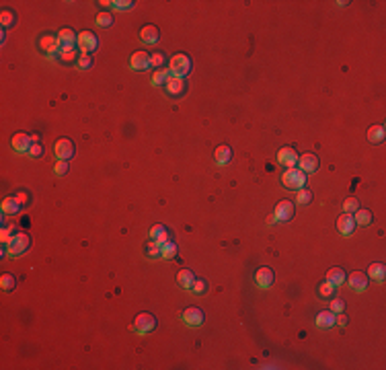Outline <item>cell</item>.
<instances>
[{
	"label": "cell",
	"instance_id": "cell-31",
	"mask_svg": "<svg viewBox=\"0 0 386 370\" xmlns=\"http://www.w3.org/2000/svg\"><path fill=\"white\" fill-rule=\"evenodd\" d=\"M357 208H359V200H357V197H347V200L343 202V212H347V214H354Z\"/></svg>",
	"mask_w": 386,
	"mask_h": 370
},
{
	"label": "cell",
	"instance_id": "cell-15",
	"mask_svg": "<svg viewBox=\"0 0 386 370\" xmlns=\"http://www.w3.org/2000/svg\"><path fill=\"white\" fill-rule=\"evenodd\" d=\"M31 144H33L31 136H29V134H25V132L15 134L13 138H11V146H13V150H16V152H29Z\"/></svg>",
	"mask_w": 386,
	"mask_h": 370
},
{
	"label": "cell",
	"instance_id": "cell-9",
	"mask_svg": "<svg viewBox=\"0 0 386 370\" xmlns=\"http://www.w3.org/2000/svg\"><path fill=\"white\" fill-rule=\"evenodd\" d=\"M296 167L300 171H304L306 175H312V173H316V169H319V159H316V154L306 152V154H302V157H298Z\"/></svg>",
	"mask_w": 386,
	"mask_h": 370
},
{
	"label": "cell",
	"instance_id": "cell-21",
	"mask_svg": "<svg viewBox=\"0 0 386 370\" xmlns=\"http://www.w3.org/2000/svg\"><path fill=\"white\" fill-rule=\"evenodd\" d=\"M345 278H347V273L343 272V268H331L327 272V282L333 284L335 288L341 286V284H345Z\"/></svg>",
	"mask_w": 386,
	"mask_h": 370
},
{
	"label": "cell",
	"instance_id": "cell-33",
	"mask_svg": "<svg viewBox=\"0 0 386 370\" xmlns=\"http://www.w3.org/2000/svg\"><path fill=\"white\" fill-rule=\"evenodd\" d=\"M333 292H335V286H333V284H329L327 280H324L321 286H319V294H321L323 298H331Z\"/></svg>",
	"mask_w": 386,
	"mask_h": 370
},
{
	"label": "cell",
	"instance_id": "cell-40",
	"mask_svg": "<svg viewBox=\"0 0 386 370\" xmlns=\"http://www.w3.org/2000/svg\"><path fill=\"white\" fill-rule=\"evenodd\" d=\"M91 64H93V58H91V56L82 54V56L78 58V68H80V70H89Z\"/></svg>",
	"mask_w": 386,
	"mask_h": 370
},
{
	"label": "cell",
	"instance_id": "cell-12",
	"mask_svg": "<svg viewBox=\"0 0 386 370\" xmlns=\"http://www.w3.org/2000/svg\"><path fill=\"white\" fill-rule=\"evenodd\" d=\"M278 162L279 165H284L288 169H294L298 165V154L294 148H290V146H284V148H279L278 152Z\"/></svg>",
	"mask_w": 386,
	"mask_h": 370
},
{
	"label": "cell",
	"instance_id": "cell-19",
	"mask_svg": "<svg viewBox=\"0 0 386 370\" xmlns=\"http://www.w3.org/2000/svg\"><path fill=\"white\" fill-rule=\"evenodd\" d=\"M158 37H160V31H158L156 25H146V27L140 29V39L144 41V44L152 46L158 41Z\"/></svg>",
	"mask_w": 386,
	"mask_h": 370
},
{
	"label": "cell",
	"instance_id": "cell-35",
	"mask_svg": "<svg viewBox=\"0 0 386 370\" xmlns=\"http://www.w3.org/2000/svg\"><path fill=\"white\" fill-rule=\"evenodd\" d=\"M111 23H113V16H111L109 13H99L97 15V25H99V27H109Z\"/></svg>",
	"mask_w": 386,
	"mask_h": 370
},
{
	"label": "cell",
	"instance_id": "cell-42",
	"mask_svg": "<svg viewBox=\"0 0 386 370\" xmlns=\"http://www.w3.org/2000/svg\"><path fill=\"white\" fill-rule=\"evenodd\" d=\"M41 152H44V148H41V144H39V142H33V144H31V148H29V157L37 159V157H41Z\"/></svg>",
	"mask_w": 386,
	"mask_h": 370
},
{
	"label": "cell",
	"instance_id": "cell-34",
	"mask_svg": "<svg viewBox=\"0 0 386 370\" xmlns=\"http://www.w3.org/2000/svg\"><path fill=\"white\" fill-rule=\"evenodd\" d=\"M162 64H165V54H160V51H154V54H150V68H162Z\"/></svg>",
	"mask_w": 386,
	"mask_h": 370
},
{
	"label": "cell",
	"instance_id": "cell-14",
	"mask_svg": "<svg viewBox=\"0 0 386 370\" xmlns=\"http://www.w3.org/2000/svg\"><path fill=\"white\" fill-rule=\"evenodd\" d=\"M345 282L349 284V288L354 292H364L368 288V276L364 272H354L345 278Z\"/></svg>",
	"mask_w": 386,
	"mask_h": 370
},
{
	"label": "cell",
	"instance_id": "cell-1",
	"mask_svg": "<svg viewBox=\"0 0 386 370\" xmlns=\"http://www.w3.org/2000/svg\"><path fill=\"white\" fill-rule=\"evenodd\" d=\"M29 247H31V239H29L27 232H16V235H13L11 241H8L6 253L13 255V257H19V255H23L25 251H27Z\"/></svg>",
	"mask_w": 386,
	"mask_h": 370
},
{
	"label": "cell",
	"instance_id": "cell-13",
	"mask_svg": "<svg viewBox=\"0 0 386 370\" xmlns=\"http://www.w3.org/2000/svg\"><path fill=\"white\" fill-rule=\"evenodd\" d=\"M39 48L44 49L47 56L54 58L56 54H60V39L54 37V35H49V33H47V35H41L39 37Z\"/></svg>",
	"mask_w": 386,
	"mask_h": 370
},
{
	"label": "cell",
	"instance_id": "cell-36",
	"mask_svg": "<svg viewBox=\"0 0 386 370\" xmlns=\"http://www.w3.org/2000/svg\"><path fill=\"white\" fill-rule=\"evenodd\" d=\"M165 232H169V230H167V226H162V225H154V226L150 228L148 235H150V239H152V241H156L160 235H165Z\"/></svg>",
	"mask_w": 386,
	"mask_h": 370
},
{
	"label": "cell",
	"instance_id": "cell-43",
	"mask_svg": "<svg viewBox=\"0 0 386 370\" xmlns=\"http://www.w3.org/2000/svg\"><path fill=\"white\" fill-rule=\"evenodd\" d=\"M54 171H56V175H64L66 171H68V161H58Z\"/></svg>",
	"mask_w": 386,
	"mask_h": 370
},
{
	"label": "cell",
	"instance_id": "cell-8",
	"mask_svg": "<svg viewBox=\"0 0 386 370\" xmlns=\"http://www.w3.org/2000/svg\"><path fill=\"white\" fill-rule=\"evenodd\" d=\"M273 218H276L278 222H288L294 218V204H292L290 200H281L276 210H273Z\"/></svg>",
	"mask_w": 386,
	"mask_h": 370
},
{
	"label": "cell",
	"instance_id": "cell-18",
	"mask_svg": "<svg viewBox=\"0 0 386 370\" xmlns=\"http://www.w3.org/2000/svg\"><path fill=\"white\" fill-rule=\"evenodd\" d=\"M255 284L263 290H267L273 284V270L271 268H259L255 272Z\"/></svg>",
	"mask_w": 386,
	"mask_h": 370
},
{
	"label": "cell",
	"instance_id": "cell-23",
	"mask_svg": "<svg viewBox=\"0 0 386 370\" xmlns=\"http://www.w3.org/2000/svg\"><path fill=\"white\" fill-rule=\"evenodd\" d=\"M193 282H195V276H193V272H191V270H181V272L177 273V284H179L181 288L191 290Z\"/></svg>",
	"mask_w": 386,
	"mask_h": 370
},
{
	"label": "cell",
	"instance_id": "cell-39",
	"mask_svg": "<svg viewBox=\"0 0 386 370\" xmlns=\"http://www.w3.org/2000/svg\"><path fill=\"white\" fill-rule=\"evenodd\" d=\"M205 288H208V284H205L203 280H197V278H195V282H193V286H191V290H193V294H203V292H205Z\"/></svg>",
	"mask_w": 386,
	"mask_h": 370
},
{
	"label": "cell",
	"instance_id": "cell-38",
	"mask_svg": "<svg viewBox=\"0 0 386 370\" xmlns=\"http://www.w3.org/2000/svg\"><path fill=\"white\" fill-rule=\"evenodd\" d=\"M146 253H148V257H160V245L156 243V241H150L148 249H146Z\"/></svg>",
	"mask_w": 386,
	"mask_h": 370
},
{
	"label": "cell",
	"instance_id": "cell-30",
	"mask_svg": "<svg viewBox=\"0 0 386 370\" xmlns=\"http://www.w3.org/2000/svg\"><path fill=\"white\" fill-rule=\"evenodd\" d=\"M0 286H2V290H15L16 280L13 273H2V276H0Z\"/></svg>",
	"mask_w": 386,
	"mask_h": 370
},
{
	"label": "cell",
	"instance_id": "cell-28",
	"mask_svg": "<svg viewBox=\"0 0 386 370\" xmlns=\"http://www.w3.org/2000/svg\"><path fill=\"white\" fill-rule=\"evenodd\" d=\"M384 126H372L370 130H368V140H370L372 144H378L384 140Z\"/></svg>",
	"mask_w": 386,
	"mask_h": 370
},
{
	"label": "cell",
	"instance_id": "cell-5",
	"mask_svg": "<svg viewBox=\"0 0 386 370\" xmlns=\"http://www.w3.org/2000/svg\"><path fill=\"white\" fill-rule=\"evenodd\" d=\"M58 39H60V54H68V51L76 49V39H78V35H76L72 29L66 27L58 33Z\"/></svg>",
	"mask_w": 386,
	"mask_h": 370
},
{
	"label": "cell",
	"instance_id": "cell-4",
	"mask_svg": "<svg viewBox=\"0 0 386 370\" xmlns=\"http://www.w3.org/2000/svg\"><path fill=\"white\" fill-rule=\"evenodd\" d=\"M134 331L136 333H140V335H144V333H150L154 327H156V319H154V315H150V313H140L138 317L134 319Z\"/></svg>",
	"mask_w": 386,
	"mask_h": 370
},
{
	"label": "cell",
	"instance_id": "cell-37",
	"mask_svg": "<svg viewBox=\"0 0 386 370\" xmlns=\"http://www.w3.org/2000/svg\"><path fill=\"white\" fill-rule=\"evenodd\" d=\"M0 23H2V27H11V25L15 23V15L11 11H2V15H0Z\"/></svg>",
	"mask_w": 386,
	"mask_h": 370
},
{
	"label": "cell",
	"instance_id": "cell-11",
	"mask_svg": "<svg viewBox=\"0 0 386 370\" xmlns=\"http://www.w3.org/2000/svg\"><path fill=\"white\" fill-rule=\"evenodd\" d=\"M130 68L132 70H148L150 68V54L148 51H134L132 58H130Z\"/></svg>",
	"mask_w": 386,
	"mask_h": 370
},
{
	"label": "cell",
	"instance_id": "cell-7",
	"mask_svg": "<svg viewBox=\"0 0 386 370\" xmlns=\"http://www.w3.org/2000/svg\"><path fill=\"white\" fill-rule=\"evenodd\" d=\"M181 319L185 321V325H189V327H200V325H203V311L201 308H197V306H187L185 311L181 313Z\"/></svg>",
	"mask_w": 386,
	"mask_h": 370
},
{
	"label": "cell",
	"instance_id": "cell-17",
	"mask_svg": "<svg viewBox=\"0 0 386 370\" xmlns=\"http://www.w3.org/2000/svg\"><path fill=\"white\" fill-rule=\"evenodd\" d=\"M354 228H355V222H354V214H347V212H343L341 216L337 218V230L341 232L343 237H349L351 232H354Z\"/></svg>",
	"mask_w": 386,
	"mask_h": 370
},
{
	"label": "cell",
	"instance_id": "cell-10",
	"mask_svg": "<svg viewBox=\"0 0 386 370\" xmlns=\"http://www.w3.org/2000/svg\"><path fill=\"white\" fill-rule=\"evenodd\" d=\"M54 152H56L58 161H68V159H72V154H74V144H72V140L60 138V140L54 144Z\"/></svg>",
	"mask_w": 386,
	"mask_h": 370
},
{
	"label": "cell",
	"instance_id": "cell-20",
	"mask_svg": "<svg viewBox=\"0 0 386 370\" xmlns=\"http://www.w3.org/2000/svg\"><path fill=\"white\" fill-rule=\"evenodd\" d=\"M335 325V313L333 311H321L316 315V327L319 329H331Z\"/></svg>",
	"mask_w": 386,
	"mask_h": 370
},
{
	"label": "cell",
	"instance_id": "cell-2",
	"mask_svg": "<svg viewBox=\"0 0 386 370\" xmlns=\"http://www.w3.org/2000/svg\"><path fill=\"white\" fill-rule=\"evenodd\" d=\"M281 183H284V187L288 189H302L306 185V173L304 171H300L298 167L294 169H286V173L281 175Z\"/></svg>",
	"mask_w": 386,
	"mask_h": 370
},
{
	"label": "cell",
	"instance_id": "cell-22",
	"mask_svg": "<svg viewBox=\"0 0 386 370\" xmlns=\"http://www.w3.org/2000/svg\"><path fill=\"white\" fill-rule=\"evenodd\" d=\"M214 159H216L218 165H228L230 159H232V148L226 144H222L216 148V152H214Z\"/></svg>",
	"mask_w": 386,
	"mask_h": 370
},
{
	"label": "cell",
	"instance_id": "cell-6",
	"mask_svg": "<svg viewBox=\"0 0 386 370\" xmlns=\"http://www.w3.org/2000/svg\"><path fill=\"white\" fill-rule=\"evenodd\" d=\"M76 46H78V49L82 51V54H91V51H95L97 48H99V41H97V37H95V33H91V31H82V33H78V39H76Z\"/></svg>",
	"mask_w": 386,
	"mask_h": 370
},
{
	"label": "cell",
	"instance_id": "cell-16",
	"mask_svg": "<svg viewBox=\"0 0 386 370\" xmlns=\"http://www.w3.org/2000/svg\"><path fill=\"white\" fill-rule=\"evenodd\" d=\"M165 91L170 95V97H179V95H183L185 93V79L170 74V79L165 82Z\"/></svg>",
	"mask_w": 386,
	"mask_h": 370
},
{
	"label": "cell",
	"instance_id": "cell-41",
	"mask_svg": "<svg viewBox=\"0 0 386 370\" xmlns=\"http://www.w3.org/2000/svg\"><path fill=\"white\" fill-rule=\"evenodd\" d=\"M343 308H345V303L343 300H339V298H335V300H331V308L329 311H333V313H343Z\"/></svg>",
	"mask_w": 386,
	"mask_h": 370
},
{
	"label": "cell",
	"instance_id": "cell-27",
	"mask_svg": "<svg viewBox=\"0 0 386 370\" xmlns=\"http://www.w3.org/2000/svg\"><path fill=\"white\" fill-rule=\"evenodd\" d=\"M21 208V202L16 200V197H4L2 200V214H16Z\"/></svg>",
	"mask_w": 386,
	"mask_h": 370
},
{
	"label": "cell",
	"instance_id": "cell-44",
	"mask_svg": "<svg viewBox=\"0 0 386 370\" xmlns=\"http://www.w3.org/2000/svg\"><path fill=\"white\" fill-rule=\"evenodd\" d=\"M111 6H113V8H119V11H125V8H132L134 2H130V0H127V2H125V0H122V2H111Z\"/></svg>",
	"mask_w": 386,
	"mask_h": 370
},
{
	"label": "cell",
	"instance_id": "cell-24",
	"mask_svg": "<svg viewBox=\"0 0 386 370\" xmlns=\"http://www.w3.org/2000/svg\"><path fill=\"white\" fill-rule=\"evenodd\" d=\"M368 278H372V280H376V282H384V278H386V268H384V263H372L370 268H368Z\"/></svg>",
	"mask_w": 386,
	"mask_h": 370
},
{
	"label": "cell",
	"instance_id": "cell-29",
	"mask_svg": "<svg viewBox=\"0 0 386 370\" xmlns=\"http://www.w3.org/2000/svg\"><path fill=\"white\" fill-rule=\"evenodd\" d=\"M177 243H173V241H169V243H165L160 247V257L162 259H173V257H177Z\"/></svg>",
	"mask_w": 386,
	"mask_h": 370
},
{
	"label": "cell",
	"instance_id": "cell-3",
	"mask_svg": "<svg viewBox=\"0 0 386 370\" xmlns=\"http://www.w3.org/2000/svg\"><path fill=\"white\" fill-rule=\"evenodd\" d=\"M169 70H170V74H173V76H181V79H185V76L189 74V70H191L189 56L175 54L173 58H170V62H169Z\"/></svg>",
	"mask_w": 386,
	"mask_h": 370
},
{
	"label": "cell",
	"instance_id": "cell-25",
	"mask_svg": "<svg viewBox=\"0 0 386 370\" xmlns=\"http://www.w3.org/2000/svg\"><path fill=\"white\" fill-rule=\"evenodd\" d=\"M170 79V70H167V68H158V70H154L150 82L154 84V87H165V82Z\"/></svg>",
	"mask_w": 386,
	"mask_h": 370
},
{
	"label": "cell",
	"instance_id": "cell-45",
	"mask_svg": "<svg viewBox=\"0 0 386 370\" xmlns=\"http://www.w3.org/2000/svg\"><path fill=\"white\" fill-rule=\"evenodd\" d=\"M0 241H2L4 247L8 245V241H11V228H2V232H0Z\"/></svg>",
	"mask_w": 386,
	"mask_h": 370
},
{
	"label": "cell",
	"instance_id": "cell-26",
	"mask_svg": "<svg viewBox=\"0 0 386 370\" xmlns=\"http://www.w3.org/2000/svg\"><path fill=\"white\" fill-rule=\"evenodd\" d=\"M354 222L357 226H368L372 222V212L370 210H362V208H357L355 212H354Z\"/></svg>",
	"mask_w": 386,
	"mask_h": 370
},
{
	"label": "cell",
	"instance_id": "cell-32",
	"mask_svg": "<svg viewBox=\"0 0 386 370\" xmlns=\"http://www.w3.org/2000/svg\"><path fill=\"white\" fill-rule=\"evenodd\" d=\"M296 202H298V204H310V202H312V193L308 192L306 187L298 189V193H296Z\"/></svg>",
	"mask_w": 386,
	"mask_h": 370
}]
</instances>
